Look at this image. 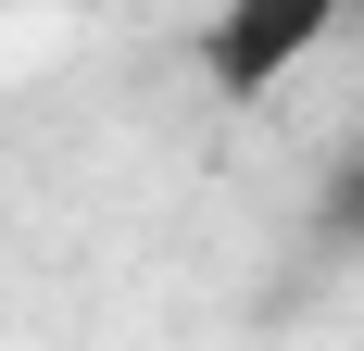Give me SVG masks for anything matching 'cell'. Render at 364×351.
I'll list each match as a JSON object with an SVG mask.
<instances>
[{
  "label": "cell",
  "instance_id": "7a4b0ae2",
  "mask_svg": "<svg viewBox=\"0 0 364 351\" xmlns=\"http://www.w3.org/2000/svg\"><path fill=\"white\" fill-rule=\"evenodd\" d=\"M314 213H327V239H352V251H364V139L339 151V176H327V201H314Z\"/></svg>",
  "mask_w": 364,
  "mask_h": 351
},
{
  "label": "cell",
  "instance_id": "6da1fadb",
  "mask_svg": "<svg viewBox=\"0 0 364 351\" xmlns=\"http://www.w3.org/2000/svg\"><path fill=\"white\" fill-rule=\"evenodd\" d=\"M352 13H364V0H226L214 26H201V75H214L226 101H277Z\"/></svg>",
  "mask_w": 364,
  "mask_h": 351
}]
</instances>
